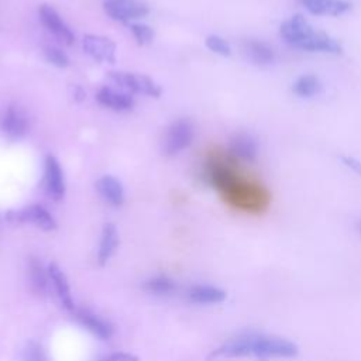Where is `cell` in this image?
Here are the masks:
<instances>
[{"mask_svg":"<svg viewBox=\"0 0 361 361\" xmlns=\"http://www.w3.org/2000/svg\"><path fill=\"white\" fill-rule=\"evenodd\" d=\"M299 353L298 345L278 336L267 334H244L231 338L213 350L209 360L214 358H237V357H254L259 361H267L271 358H292Z\"/></svg>","mask_w":361,"mask_h":361,"instance_id":"cell-1","label":"cell"},{"mask_svg":"<svg viewBox=\"0 0 361 361\" xmlns=\"http://www.w3.org/2000/svg\"><path fill=\"white\" fill-rule=\"evenodd\" d=\"M279 34L288 45L307 52L337 55L343 49L337 39L323 31H317L302 14H295L285 20L281 24Z\"/></svg>","mask_w":361,"mask_h":361,"instance_id":"cell-2","label":"cell"},{"mask_svg":"<svg viewBox=\"0 0 361 361\" xmlns=\"http://www.w3.org/2000/svg\"><path fill=\"white\" fill-rule=\"evenodd\" d=\"M109 79L116 86L127 93H138L149 97H159L162 93L161 86L149 76L133 72H109Z\"/></svg>","mask_w":361,"mask_h":361,"instance_id":"cell-3","label":"cell"},{"mask_svg":"<svg viewBox=\"0 0 361 361\" xmlns=\"http://www.w3.org/2000/svg\"><path fill=\"white\" fill-rule=\"evenodd\" d=\"M195 137L193 123L188 118H179L173 121L165 131L162 140V154L173 157L188 148Z\"/></svg>","mask_w":361,"mask_h":361,"instance_id":"cell-4","label":"cell"},{"mask_svg":"<svg viewBox=\"0 0 361 361\" xmlns=\"http://www.w3.org/2000/svg\"><path fill=\"white\" fill-rule=\"evenodd\" d=\"M6 217L11 223H31L44 231H54L58 227L54 216L41 204H31L21 210H10Z\"/></svg>","mask_w":361,"mask_h":361,"instance_id":"cell-5","label":"cell"},{"mask_svg":"<svg viewBox=\"0 0 361 361\" xmlns=\"http://www.w3.org/2000/svg\"><path fill=\"white\" fill-rule=\"evenodd\" d=\"M30 128L27 113L18 104H8L0 117V130L8 140H20L25 137Z\"/></svg>","mask_w":361,"mask_h":361,"instance_id":"cell-6","label":"cell"},{"mask_svg":"<svg viewBox=\"0 0 361 361\" xmlns=\"http://www.w3.org/2000/svg\"><path fill=\"white\" fill-rule=\"evenodd\" d=\"M103 8L110 18L120 23H130L148 14L147 4L138 0H104Z\"/></svg>","mask_w":361,"mask_h":361,"instance_id":"cell-7","label":"cell"},{"mask_svg":"<svg viewBox=\"0 0 361 361\" xmlns=\"http://www.w3.org/2000/svg\"><path fill=\"white\" fill-rule=\"evenodd\" d=\"M44 185L47 195L55 200L61 202L65 197L66 185L63 171L59 161L54 155H47L44 162Z\"/></svg>","mask_w":361,"mask_h":361,"instance_id":"cell-8","label":"cell"},{"mask_svg":"<svg viewBox=\"0 0 361 361\" xmlns=\"http://www.w3.org/2000/svg\"><path fill=\"white\" fill-rule=\"evenodd\" d=\"M38 14L42 25L55 38H58L65 45H72L75 42V34L52 6L41 4L38 8Z\"/></svg>","mask_w":361,"mask_h":361,"instance_id":"cell-9","label":"cell"},{"mask_svg":"<svg viewBox=\"0 0 361 361\" xmlns=\"http://www.w3.org/2000/svg\"><path fill=\"white\" fill-rule=\"evenodd\" d=\"M82 48L85 54L97 62H116V42L109 37L86 34L82 39Z\"/></svg>","mask_w":361,"mask_h":361,"instance_id":"cell-10","label":"cell"},{"mask_svg":"<svg viewBox=\"0 0 361 361\" xmlns=\"http://www.w3.org/2000/svg\"><path fill=\"white\" fill-rule=\"evenodd\" d=\"M75 319L93 336L100 340H109L113 334V326L99 314L93 313L89 309H75L72 312Z\"/></svg>","mask_w":361,"mask_h":361,"instance_id":"cell-11","label":"cell"},{"mask_svg":"<svg viewBox=\"0 0 361 361\" xmlns=\"http://www.w3.org/2000/svg\"><path fill=\"white\" fill-rule=\"evenodd\" d=\"M96 100L99 104L114 110V111H128L134 107V99L130 93L124 90H116L110 86H103L96 93Z\"/></svg>","mask_w":361,"mask_h":361,"instance_id":"cell-12","label":"cell"},{"mask_svg":"<svg viewBox=\"0 0 361 361\" xmlns=\"http://www.w3.org/2000/svg\"><path fill=\"white\" fill-rule=\"evenodd\" d=\"M47 269H48V275H49L51 283H52V286L55 289V293H56L61 305L68 312L72 313L76 309V306L73 303L72 293H71V286H69V282H68V278H66L65 272L55 262H51Z\"/></svg>","mask_w":361,"mask_h":361,"instance_id":"cell-13","label":"cell"},{"mask_svg":"<svg viewBox=\"0 0 361 361\" xmlns=\"http://www.w3.org/2000/svg\"><path fill=\"white\" fill-rule=\"evenodd\" d=\"M228 152L237 159L245 162H255L258 155V147L255 140L250 134L237 133L228 141Z\"/></svg>","mask_w":361,"mask_h":361,"instance_id":"cell-14","label":"cell"},{"mask_svg":"<svg viewBox=\"0 0 361 361\" xmlns=\"http://www.w3.org/2000/svg\"><path fill=\"white\" fill-rule=\"evenodd\" d=\"M96 190L100 197L113 207H120L124 203V189L121 182L111 176L103 175L96 180Z\"/></svg>","mask_w":361,"mask_h":361,"instance_id":"cell-15","label":"cell"},{"mask_svg":"<svg viewBox=\"0 0 361 361\" xmlns=\"http://www.w3.org/2000/svg\"><path fill=\"white\" fill-rule=\"evenodd\" d=\"M27 281L30 289L37 296H45L48 293V285L51 282L48 269L44 268L41 261L35 257H30L27 262Z\"/></svg>","mask_w":361,"mask_h":361,"instance_id":"cell-16","label":"cell"},{"mask_svg":"<svg viewBox=\"0 0 361 361\" xmlns=\"http://www.w3.org/2000/svg\"><path fill=\"white\" fill-rule=\"evenodd\" d=\"M310 14L314 16H341L351 8L347 0H298Z\"/></svg>","mask_w":361,"mask_h":361,"instance_id":"cell-17","label":"cell"},{"mask_svg":"<svg viewBox=\"0 0 361 361\" xmlns=\"http://www.w3.org/2000/svg\"><path fill=\"white\" fill-rule=\"evenodd\" d=\"M118 247V231L114 223H106L102 228L99 250H97V264L104 267L113 257Z\"/></svg>","mask_w":361,"mask_h":361,"instance_id":"cell-18","label":"cell"},{"mask_svg":"<svg viewBox=\"0 0 361 361\" xmlns=\"http://www.w3.org/2000/svg\"><path fill=\"white\" fill-rule=\"evenodd\" d=\"M243 51L245 56L255 65H269L275 59L274 49L267 42L259 39H245L243 42Z\"/></svg>","mask_w":361,"mask_h":361,"instance_id":"cell-19","label":"cell"},{"mask_svg":"<svg viewBox=\"0 0 361 361\" xmlns=\"http://www.w3.org/2000/svg\"><path fill=\"white\" fill-rule=\"evenodd\" d=\"M186 295L190 302L202 303V305L221 303L227 298L226 290L212 285H193L188 289Z\"/></svg>","mask_w":361,"mask_h":361,"instance_id":"cell-20","label":"cell"},{"mask_svg":"<svg viewBox=\"0 0 361 361\" xmlns=\"http://www.w3.org/2000/svg\"><path fill=\"white\" fill-rule=\"evenodd\" d=\"M292 90L299 97H313L322 90V83L314 75H302L295 80Z\"/></svg>","mask_w":361,"mask_h":361,"instance_id":"cell-21","label":"cell"},{"mask_svg":"<svg viewBox=\"0 0 361 361\" xmlns=\"http://www.w3.org/2000/svg\"><path fill=\"white\" fill-rule=\"evenodd\" d=\"M142 288L149 292V293H154V295H171L176 290V282L166 276V275H157V276H152L149 279H147L142 285Z\"/></svg>","mask_w":361,"mask_h":361,"instance_id":"cell-22","label":"cell"},{"mask_svg":"<svg viewBox=\"0 0 361 361\" xmlns=\"http://www.w3.org/2000/svg\"><path fill=\"white\" fill-rule=\"evenodd\" d=\"M42 54H44V58L56 68H66L69 65V58L65 54V51H62L55 45H45L42 48Z\"/></svg>","mask_w":361,"mask_h":361,"instance_id":"cell-23","label":"cell"},{"mask_svg":"<svg viewBox=\"0 0 361 361\" xmlns=\"http://www.w3.org/2000/svg\"><path fill=\"white\" fill-rule=\"evenodd\" d=\"M21 361H48L42 345L34 340L28 341L21 354Z\"/></svg>","mask_w":361,"mask_h":361,"instance_id":"cell-24","label":"cell"},{"mask_svg":"<svg viewBox=\"0 0 361 361\" xmlns=\"http://www.w3.org/2000/svg\"><path fill=\"white\" fill-rule=\"evenodd\" d=\"M130 30L138 45L149 44L154 39V30L144 23H131Z\"/></svg>","mask_w":361,"mask_h":361,"instance_id":"cell-25","label":"cell"},{"mask_svg":"<svg viewBox=\"0 0 361 361\" xmlns=\"http://www.w3.org/2000/svg\"><path fill=\"white\" fill-rule=\"evenodd\" d=\"M204 44L212 52H214L217 55H221V56H230L231 55V47L223 37H219V35H214V34L207 35L206 39H204Z\"/></svg>","mask_w":361,"mask_h":361,"instance_id":"cell-26","label":"cell"},{"mask_svg":"<svg viewBox=\"0 0 361 361\" xmlns=\"http://www.w3.org/2000/svg\"><path fill=\"white\" fill-rule=\"evenodd\" d=\"M104 361H140V360L137 355H134L131 353L117 351V353H111L110 355H107L104 358Z\"/></svg>","mask_w":361,"mask_h":361,"instance_id":"cell-27","label":"cell"},{"mask_svg":"<svg viewBox=\"0 0 361 361\" xmlns=\"http://www.w3.org/2000/svg\"><path fill=\"white\" fill-rule=\"evenodd\" d=\"M69 94L76 103H82L86 99V92L80 85H69Z\"/></svg>","mask_w":361,"mask_h":361,"instance_id":"cell-28","label":"cell"},{"mask_svg":"<svg viewBox=\"0 0 361 361\" xmlns=\"http://www.w3.org/2000/svg\"><path fill=\"white\" fill-rule=\"evenodd\" d=\"M341 161H343L348 168H351L354 172L361 173V162L357 161L355 158H353V157H341Z\"/></svg>","mask_w":361,"mask_h":361,"instance_id":"cell-29","label":"cell"},{"mask_svg":"<svg viewBox=\"0 0 361 361\" xmlns=\"http://www.w3.org/2000/svg\"><path fill=\"white\" fill-rule=\"evenodd\" d=\"M358 230H360V233H361V221L358 223Z\"/></svg>","mask_w":361,"mask_h":361,"instance_id":"cell-30","label":"cell"},{"mask_svg":"<svg viewBox=\"0 0 361 361\" xmlns=\"http://www.w3.org/2000/svg\"><path fill=\"white\" fill-rule=\"evenodd\" d=\"M100 361H104V358H103V360H100Z\"/></svg>","mask_w":361,"mask_h":361,"instance_id":"cell-31","label":"cell"}]
</instances>
